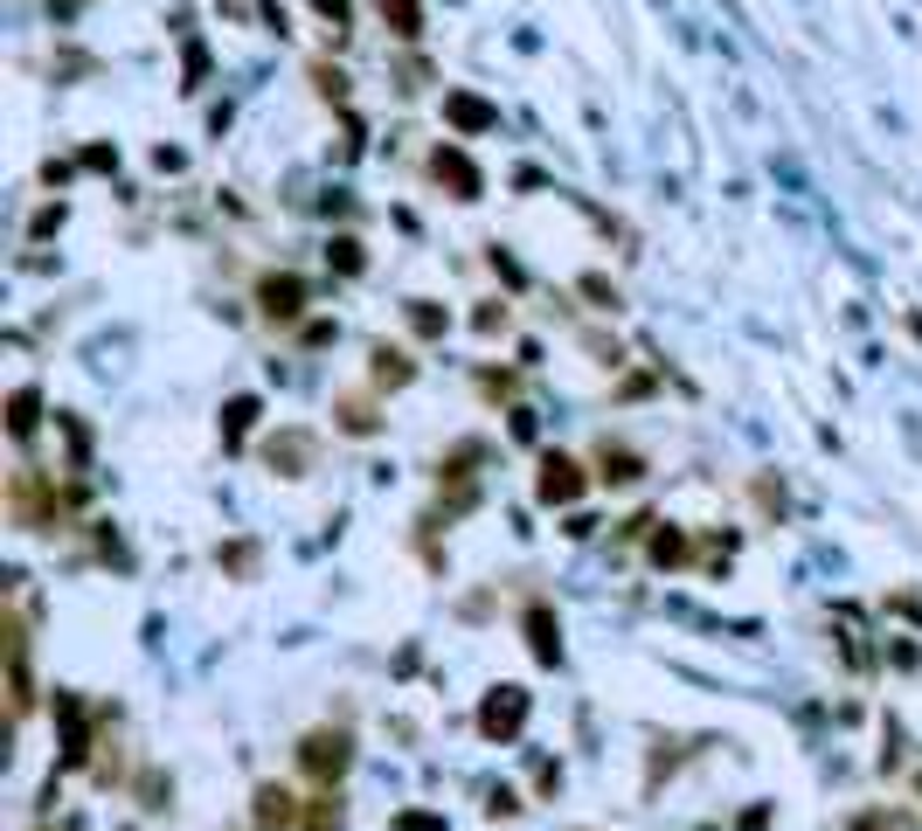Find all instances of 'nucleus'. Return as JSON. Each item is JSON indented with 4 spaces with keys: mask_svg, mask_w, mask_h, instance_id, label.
<instances>
[{
    "mask_svg": "<svg viewBox=\"0 0 922 831\" xmlns=\"http://www.w3.org/2000/svg\"><path fill=\"white\" fill-rule=\"evenodd\" d=\"M298 762H306V777H319V783H341V769L354 762V734L347 728H312L306 742H298Z\"/></svg>",
    "mask_w": 922,
    "mask_h": 831,
    "instance_id": "nucleus-1",
    "label": "nucleus"
},
{
    "mask_svg": "<svg viewBox=\"0 0 922 831\" xmlns=\"http://www.w3.org/2000/svg\"><path fill=\"white\" fill-rule=\"evenodd\" d=\"M520 721H527V693H520V686H493V693H485V707H479V734L506 742V734H520Z\"/></svg>",
    "mask_w": 922,
    "mask_h": 831,
    "instance_id": "nucleus-2",
    "label": "nucleus"
},
{
    "mask_svg": "<svg viewBox=\"0 0 922 831\" xmlns=\"http://www.w3.org/2000/svg\"><path fill=\"white\" fill-rule=\"evenodd\" d=\"M534 493H541V506H569V499H582V464H576V458H541Z\"/></svg>",
    "mask_w": 922,
    "mask_h": 831,
    "instance_id": "nucleus-3",
    "label": "nucleus"
},
{
    "mask_svg": "<svg viewBox=\"0 0 922 831\" xmlns=\"http://www.w3.org/2000/svg\"><path fill=\"white\" fill-rule=\"evenodd\" d=\"M14 520L35 526V534H42V526H56V499H49V485L35 479V471H22V479H14Z\"/></svg>",
    "mask_w": 922,
    "mask_h": 831,
    "instance_id": "nucleus-4",
    "label": "nucleus"
},
{
    "mask_svg": "<svg viewBox=\"0 0 922 831\" xmlns=\"http://www.w3.org/2000/svg\"><path fill=\"white\" fill-rule=\"evenodd\" d=\"M430 174H438V181H444L458 201H479V166L465 160L458 146H438V153H430Z\"/></svg>",
    "mask_w": 922,
    "mask_h": 831,
    "instance_id": "nucleus-5",
    "label": "nucleus"
},
{
    "mask_svg": "<svg viewBox=\"0 0 922 831\" xmlns=\"http://www.w3.org/2000/svg\"><path fill=\"white\" fill-rule=\"evenodd\" d=\"M250 818H257V831H285L292 818H298V797L285 783H257V797H250Z\"/></svg>",
    "mask_w": 922,
    "mask_h": 831,
    "instance_id": "nucleus-6",
    "label": "nucleus"
},
{
    "mask_svg": "<svg viewBox=\"0 0 922 831\" xmlns=\"http://www.w3.org/2000/svg\"><path fill=\"white\" fill-rule=\"evenodd\" d=\"M263 458H271V471L298 479V471H312V437H306V430H278V437L263 444Z\"/></svg>",
    "mask_w": 922,
    "mask_h": 831,
    "instance_id": "nucleus-7",
    "label": "nucleus"
},
{
    "mask_svg": "<svg viewBox=\"0 0 922 831\" xmlns=\"http://www.w3.org/2000/svg\"><path fill=\"white\" fill-rule=\"evenodd\" d=\"M527 652H534L541 666H555V658H562V631H555L549 603H527Z\"/></svg>",
    "mask_w": 922,
    "mask_h": 831,
    "instance_id": "nucleus-8",
    "label": "nucleus"
},
{
    "mask_svg": "<svg viewBox=\"0 0 922 831\" xmlns=\"http://www.w3.org/2000/svg\"><path fill=\"white\" fill-rule=\"evenodd\" d=\"M263 319H298V306H306V285L298 277H263Z\"/></svg>",
    "mask_w": 922,
    "mask_h": 831,
    "instance_id": "nucleus-9",
    "label": "nucleus"
},
{
    "mask_svg": "<svg viewBox=\"0 0 922 831\" xmlns=\"http://www.w3.org/2000/svg\"><path fill=\"white\" fill-rule=\"evenodd\" d=\"M597 479H611V485H631V479H646V458H638V450H617V444H604L597 450Z\"/></svg>",
    "mask_w": 922,
    "mask_h": 831,
    "instance_id": "nucleus-10",
    "label": "nucleus"
},
{
    "mask_svg": "<svg viewBox=\"0 0 922 831\" xmlns=\"http://www.w3.org/2000/svg\"><path fill=\"white\" fill-rule=\"evenodd\" d=\"M341 824H347V804H341V790L327 783L312 797V810H306V831H341Z\"/></svg>",
    "mask_w": 922,
    "mask_h": 831,
    "instance_id": "nucleus-11",
    "label": "nucleus"
},
{
    "mask_svg": "<svg viewBox=\"0 0 922 831\" xmlns=\"http://www.w3.org/2000/svg\"><path fill=\"white\" fill-rule=\"evenodd\" d=\"M409 374H417V368H409L403 347H374V388H403Z\"/></svg>",
    "mask_w": 922,
    "mask_h": 831,
    "instance_id": "nucleus-12",
    "label": "nucleus"
},
{
    "mask_svg": "<svg viewBox=\"0 0 922 831\" xmlns=\"http://www.w3.org/2000/svg\"><path fill=\"white\" fill-rule=\"evenodd\" d=\"M444 111H451V125H465V132H485L500 119L493 104H479V98H444Z\"/></svg>",
    "mask_w": 922,
    "mask_h": 831,
    "instance_id": "nucleus-13",
    "label": "nucleus"
},
{
    "mask_svg": "<svg viewBox=\"0 0 922 831\" xmlns=\"http://www.w3.org/2000/svg\"><path fill=\"white\" fill-rule=\"evenodd\" d=\"M35 409H42V402H35V388H14V402H8V430H14L22 444L35 437Z\"/></svg>",
    "mask_w": 922,
    "mask_h": 831,
    "instance_id": "nucleus-14",
    "label": "nucleus"
},
{
    "mask_svg": "<svg viewBox=\"0 0 922 831\" xmlns=\"http://www.w3.org/2000/svg\"><path fill=\"white\" fill-rule=\"evenodd\" d=\"M652 561H659V569H680V561H687V534L659 526V534H652Z\"/></svg>",
    "mask_w": 922,
    "mask_h": 831,
    "instance_id": "nucleus-15",
    "label": "nucleus"
},
{
    "mask_svg": "<svg viewBox=\"0 0 922 831\" xmlns=\"http://www.w3.org/2000/svg\"><path fill=\"white\" fill-rule=\"evenodd\" d=\"M382 22H389L395 35H417L423 14H417V0H382Z\"/></svg>",
    "mask_w": 922,
    "mask_h": 831,
    "instance_id": "nucleus-16",
    "label": "nucleus"
},
{
    "mask_svg": "<svg viewBox=\"0 0 922 831\" xmlns=\"http://www.w3.org/2000/svg\"><path fill=\"white\" fill-rule=\"evenodd\" d=\"M341 430H347V437H374V409L368 402H341Z\"/></svg>",
    "mask_w": 922,
    "mask_h": 831,
    "instance_id": "nucleus-17",
    "label": "nucleus"
},
{
    "mask_svg": "<svg viewBox=\"0 0 922 831\" xmlns=\"http://www.w3.org/2000/svg\"><path fill=\"white\" fill-rule=\"evenodd\" d=\"M222 569H230V575H250V569H257V547H250V541L222 547Z\"/></svg>",
    "mask_w": 922,
    "mask_h": 831,
    "instance_id": "nucleus-18",
    "label": "nucleus"
},
{
    "mask_svg": "<svg viewBox=\"0 0 922 831\" xmlns=\"http://www.w3.org/2000/svg\"><path fill=\"white\" fill-rule=\"evenodd\" d=\"M409 326H417V333H444V312L430 306V298H417V306H409Z\"/></svg>",
    "mask_w": 922,
    "mask_h": 831,
    "instance_id": "nucleus-19",
    "label": "nucleus"
},
{
    "mask_svg": "<svg viewBox=\"0 0 922 831\" xmlns=\"http://www.w3.org/2000/svg\"><path fill=\"white\" fill-rule=\"evenodd\" d=\"M250 416H257V402H230V423H222V437L243 444V423H250Z\"/></svg>",
    "mask_w": 922,
    "mask_h": 831,
    "instance_id": "nucleus-20",
    "label": "nucleus"
},
{
    "mask_svg": "<svg viewBox=\"0 0 922 831\" xmlns=\"http://www.w3.org/2000/svg\"><path fill=\"white\" fill-rule=\"evenodd\" d=\"M333 263H341V271L354 277V271H361V243H354V236H341V243H333Z\"/></svg>",
    "mask_w": 922,
    "mask_h": 831,
    "instance_id": "nucleus-21",
    "label": "nucleus"
},
{
    "mask_svg": "<svg viewBox=\"0 0 922 831\" xmlns=\"http://www.w3.org/2000/svg\"><path fill=\"white\" fill-rule=\"evenodd\" d=\"M395 831H444V818H423V810H403V818H395Z\"/></svg>",
    "mask_w": 922,
    "mask_h": 831,
    "instance_id": "nucleus-22",
    "label": "nucleus"
},
{
    "mask_svg": "<svg viewBox=\"0 0 922 831\" xmlns=\"http://www.w3.org/2000/svg\"><path fill=\"white\" fill-rule=\"evenodd\" d=\"M485 810H493V818H514L520 797H514V790H493V804H485Z\"/></svg>",
    "mask_w": 922,
    "mask_h": 831,
    "instance_id": "nucleus-23",
    "label": "nucleus"
},
{
    "mask_svg": "<svg viewBox=\"0 0 922 831\" xmlns=\"http://www.w3.org/2000/svg\"><path fill=\"white\" fill-rule=\"evenodd\" d=\"M312 8H319V14H327V22H333V28H341V22H347V0H312Z\"/></svg>",
    "mask_w": 922,
    "mask_h": 831,
    "instance_id": "nucleus-24",
    "label": "nucleus"
},
{
    "mask_svg": "<svg viewBox=\"0 0 922 831\" xmlns=\"http://www.w3.org/2000/svg\"><path fill=\"white\" fill-rule=\"evenodd\" d=\"M853 831H895V824H888V818H874V810H868V818H860Z\"/></svg>",
    "mask_w": 922,
    "mask_h": 831,
    "instance_id": "nucleus-25",
    "label": "nucleus"
}]
</instances>
